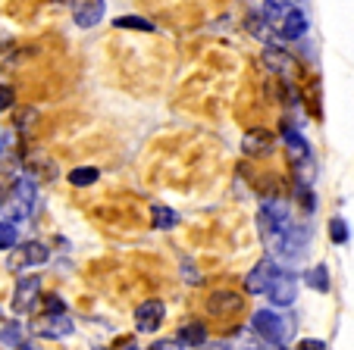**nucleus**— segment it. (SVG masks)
<instances>
[{
  "mask_svg": "<svg viewBox=\"0 0 354 350\" xmlns=\"http://www.w3.org/2000/svg\"><path fill=\"white\" fill-rule=\"evenodd\" d=\"M104 13H107V0H75L73 3V22L79 28L100 26Z\"/></svg>",
  "mask_w": 354,
  "mask_h": 350,
  "instance_id": "obj_7",
  "label": "nucleus"
},
{
  "mask_svg": "<svg viewBox=\"0 0 354 350\" xmlns=\"http://www.w3.org/2000/svg\"><path fill=\"white\" fill-rule=\"evenodd\" d=\"M13 106V88L0 85V110H10Z\"/></svg>",
  "mask_w": 354,
  "mask_h": 350,
  "instance_id": "obj_25",
  "label": "nucleus"
},
{
  "mask_svg": "<svg viewBox=\"0 0 354 350\" xmlns=\"http://www.w3.org/2000/svg\"><path fill=\"white\" fill-rule=\"evenodd\" d=\"M116 28H135V32H154V22L138 19V16H120Z\"/></svg>",
  "mask_w": 354,
  "mask_h": 350,
  "instance_id": "obj_21",
  "label": "nucleus"
},
{
  "mask_svg": "<svg viewBox=\"0 0 354 350\" xmlns=\"http://www.w3.org/2000/svg\"><path fill=\"white\" fill-rule=\"evenodd\" d=\"M163 319H167V307H163L160 300H145L141 307H135V329H138L141 335L157 331L163 325Z\"/></svg>",
  "mask_w": 354,
  "mask_h": 350,
  "instance_id": "obj_4",
  "label": "nucleus"
},
{
  "mask_svg": "<svg viewBox=\"0 0 354 350\" xmlns=\"http://www.w3.org/2000/svg\"><path fill=\"white\" fill-rule=\"evenodd\" d=\"M147 350H182V344L176 341V338H167V341H154Z\"/></svg>",
  "mask_w": 354,
  "mask_h": 350,
  "instance_id": "obj_24",
  "label": "nucleus"
},
{
  "mask_svg": "<svg viewBox=\"0 0 354 350\" xmlns=\"http://www.w3.org/2000/svg\"><path fill=\"white\" fill-rule=\"evenodd\" d=\"M304 282H308L314 291H320V294H326V291H329V269H326V263H317V266H310V269L304 272Z\"/></svg>",
  "mask_w": 354,
  "mask_h": 350,
  "instance_id": "obj_15",
  "label": "nucleus"
},
{
  "mask_svg": "<svg viewBox=\"0 0 354 350\" xmlns=\"http://www.w3.org/2000/svg\"><path fill=\"white\" fill-rule=\"evenodd\" d=\"M176 222H179V216H176V210H169V206H163V204H154V206H151V225H154L157 231H167V229H173Z\"/></svg>",
  "mask_w": 354,
  "mask_h": 350,
  "instance_id": "obj_14",
  "label": "nucleus"
},
{
  "mask_svg": "<svg viewBox=\"0 0 354 350\" xmlns=\"http://www.w3.org/2000/svg\"><path fill=\"white\" fill-rule=\"evenodd\" d=\"M239 307H241V298L235 294V291H229V288H220V291H214L207 298V310L214 313V316H226V313H239Z\"/></svg>",
  "mask_w": 354,
  "mask_h": 350,
  "instance_id": "obj_10",
  "label": "nucleus"
},
{
  "mask_svg": "<svg viewBox=\"0 0 354 350\" xmlns=\"http://www.w3.org/2000/svg\"><path fill=\"white\" fill-rule=\"evenodd\" d=\"M97 179H100V172L94 169V166H79V169L69 172V185L73 188H88V185H94Z\"/></svg>",
  "mask_w": 354,
  "mask_h": 350,
  "instance_id": "obj_16",
  "label": "nucleus"
},
{
  "mask_svg": "<svg viewBox=\"0 0 354 350\" xmlns=\"http://www.w3.org/2000/svg\"><path fill=\"white\" fill-rule=\"evenodd\" d=\"M41 294V278L38 275H22L13 288V313L22 316V313H32L35 310V300Z\"/></svg>",
  "mask_w": 354,
  "mask_h": 350,
  "instance_id": "obj_3",
  "label": "nucleus"
},
{
  "mask_svg": "<svg viewBox=\"0 0 354 350\" xmlns=\"http://www.w3.org/2000/svg\"><path fill=\"white\" fill-rule=\"evenodd\" d=\"M282 141H286L292 159H298V163H310V147H308V141L301 138V132H295V128H282Z\"/></svg>",
  "mask_w": 354,
  "mask_h": 350,
  "instance_id": "obj_11",
  "label": "nucleus"
},
{
  "mask_svg": "<svg viewBox=\"0 0 354 350\" xmlns=\"http://www.w3.org/2000/svg\"><path fill=\"white\" fill-rule=\"evenodd\" d=\"M179 344H192V347H201L204 344V325L201 322H192L179 331Z\"/></svg>",
  "mask_w": 354,
  "mask_h": 350,
  "instance_id": "obj_20",
  "label": "nucleus"
},
{
  "mask_svg": "<svg viewBox=\"0 0 354 350\" xmlns=\"http://www.w3.org/2000/svg\"><path fill=\"white\" fill-rule=\"evenodd\" d=\"M288 10H292V0H263V22H267L270 28H276L286 19Z\"/></svg>",
  "mask_w": 354,
  "mask_h": 350,
  "instance_id": "obj_13",
  "label": "nucleus"
},
{
  "mask_svg": "<svg viewBox=\"0 0 354 350\" xmlns=\"http://www.w3.org/2000/svg\"><path fill=\"white\" fill-rule=\"evenodd\" d=\"M19 350H41V347H38V344H26V341H22Z\"/></svg>",
  "mask_w": 354,
  "mask_h": 350,
  "instance_id": "obj_28",
  "label": "nucleus"
},
{
  "mask_svg": "<svg viewBox=\"0 0 354 350\" xmlns=\"http://www.w3.org/2000/svg\"><path fill=\"white\" fill-rule=\"evenodd\" d=\"M295 350H326V341H320V338H301Z\"/></svg>",
  "mask_w": 354,
  "mask_h": 350,
  "instance_id": "obj_23",
  "label": "nucleus"
},
{
  "mask_svg": "<svg viewBox=\"0 0 354 350\" xmlns=\"http://www.w3.org/2000/svg\"><path fill=\"white\" fill-rule=\"evenodd\" d=\"M47 257H50V251H47V244H41V241H26V244L19 247L22 266H41V263H47Z\"/></svg>",
  "mask_w": 354,
  "mask_h": 350,
  "instance_id": "obj_12",
  "label": "nucleus"
},
{
  "mask_svg": "<svg viewBox=\"0 0 354 350\" xmlns=\"http://www.w3.org/2000/svg\"><path fill=\"white\" fill-rule=\"evenodd\" d=\"M326 231H329V241H333V244H348V238H351V229H348V222L342 216L329 219Z\"/></svg>",
  "mask_w": 354,
  "mask_h": 350,
  "instance_id": "obj_17",
  "label": "nucleus"
},
{
  "mask_svg": "<svg viewBox=\"0 0 354 350\" xmlns=\"http://www.w3.org/2000/svg\"><path fill=\"white\" fill-rule=\"evenodd\" d=\"M276 32H279L282 38H288V41L304 38V35H308V16H304V10H301V7H292V10L286 13V19L276 26Z\"/></svg>",
  "mask_w": 354,
  "mask_h": 350,
  "instance_id": "obj_9",
  "label": "nucleus"
},
{
  "mask_svg": "<svg viewBox=\"0 0 354 350\" xmlns=\"http://www.w3.org/2000/svg\"><path fill=\"white\" fill-rule=\"evenodd\" d=\"M273 350H282V347H273Z\"/></svg>",
  "mask_w": 354,
  "mask_h": 350,
  "instance_id": "obj_29",
  "label": "nucleus"
},
{
  "mask_svg": "<svg viewBox=\"0 0 354 350\" xmlns=\"http://www.w3.org/2000/svg\"><path fill=\"white\" fill-rule=\"evenodd\" d=\"M19 244V229L10 219H0V251H13Z\"/></svg>",
  "mask_w": 354,
  "mask_h": 350,
  "instance_id": "obj_18",
  "label": "nucleus"
},
{
  "mask_svg": "<svg viewBox=\"0 0 354 350\" xmlns=\"http://www.w3.org/2000/svg\"><path fill=\"white\" fill-rule=\"evenodd\" d=\"M279 275V266L273 263L270 257H263L261 263L254 266V269L248 272V278H245V291L248 294H267V288L273 284V278Z\"/></svg>",
  "mask_w": 354,
  "mask_h": 350,
  "instance_id": "obj_6",
  "label": "nucleus"
},
{
  "mask_svg": "<svg viewBox=\"0 0 354 350\" xmlns=\"http://www.w3.org/2000/svg\"><path fill=\"white\" fill-rule=\"evenodd\" d=\"M22 325L19 322H7L3 325V329H0V344H3V347H19L22 344Z\"/></svg>",
  "mask_w": 354,
  "mask_h": 350,
  "instance_id": "obj_19",
  "label": "nucleus"
},
{
  "mask_svg": "<svg viewBox=\"0 0 354 350\" xmlns=\"http://www.w3.org/2000/svg\"><path fill=\"white\" fill-rule=\"evenodd\" d=\"M251 329H254L263 341L273 344V347H282V344L292 338V319L279 316L276 310H257L254 316H251Z\"/></svg>",
  "mask_w": 354,
  "mask_h": 350,
  "instance_id": "obj_1",
  "label": "nucleus"
},
{
  "mask_svg": "<svg viewBox=\"0 0 354 350\" xmlns=\"http://www.w3.org/2000/svg\"><path fill=\"white\" fill-rule=\"evenodd\" d=\"M47 313H63V300L60 298H47Z\"/></svg>",
  "mask_w": 354,
  "mask_h": 350,
  "instance_id": "obj_26",
  "label": "nucleus"
},
{
  "mask_svg": "<svg viewBox=\"0 0 354 350\" xmlns=\"http://www.w3.org/2000/svg\"><path fill=\"white\" fill-rule=\"evenodd\" d=\"M116 350H141V347H138V344H135V341H126V344H120V347H116Z\"/></svg>",
  "mask_w": 354,
  "mask_h": 350,
  "instance_id": "obj_27",
  "label": "nucleus"
},
{
  "mask_svg": "<svg viewBox=\"0 0 354 350\" xmlns=\"http://www.w3.org/2000/svg\"><path fill=\"white\" fill-rule=\"evenodd\" d=\"M35 331L41 338H66L69 331H75V325L66 313H47L41 322H35Z\"/></svg>",
  "mask_w": 354,
  "mask_h": 350,
  "instance_id": "obj_8",
  "label": "nucleus"
},
{
  "mask_svg": "<svg viewBox=\"0 0 354 350\" xmlns=\"http://www.w3.org/2000/svg\"><path fill=\"white\" fill-rule=\"evenodd\" d=\"M267 63H270V69H288L292 66V60H288V53H282V50H273V47H270L267 50Z\"/></svg>",
  "mask_w": 354,
  "mask_h": 350,
  "instance_id": "obj_22",
  "label": "nucleus"
},
{
  "mask_svg": "<svg viewBox=\"0 0 354 350\" xmlns=\"http://www.w3.org/2000/svg\"><path fill=\"white\" fill-rule=\"evenodd\" d=\"M267 298L276 310H286V307H292L295 298H298V282H295L288 272H279V275L273 278V284L267 288Z\"/></svg>",
  "mask_w": 354,
  "mask_h": 350,
  "instance_id": "obj_5",
  "label": "nucleus"
},
{
  "mask_svg": "<svg viewBox=\"0 0 354 350\" xmlns=\"http://www.w3.org/2000/svg\"><path fill=\"white\" fill-rule=\"evenodd\" d=\"M35 197H38V188H35V182H32V179H16V182H13V191H10V200H7V216H10V222L32 216Z\"/></svg>",
  "mask_w": 354,
  "mask_h": 350,
  "instance_id": "obj_2",
  "label": "nucleus"
}]
</instances>
